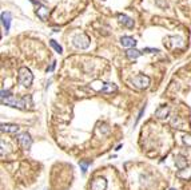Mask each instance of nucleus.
<instances>
[{
    "label": "nucleus",
    "mask_w": 191,
    "mask_h": 190,
    "mask_svg": "<svg viewBox=\"0 0 191 190\" xmlns=\"http://www.w3.org/2000/svg\"><path fill=\"white\" fill-rule=\"evenodd\" d=\"M38 7L39 8L36 10V15H38V18L40 19V20H46V19L48 18V15H50V10L43 4L38 5Z\"/></svg>",
    "instance_id": "obj_11"
},
{
    "label": "nucleus",
    "mask_w": 191,
    "mask_h": 190,
    "mask_svg": "<svg viewBox=\"0 0 191 190\" xmlns=\"http://www.w3.org/2000/svg\"><path fill=\"white\" fill-rule=\"evenodd\" d=\"M1 24H3L6 32H8L9 27H11V13L9 12H1Z\"/></svg>",
    "instance_id": "obj_12"
},
{
    "label": "nucleus",
    "mask_w": 191,
    "mask_h": 190,
    "mask_svg": "<svg viewBox=\"0 0 191 190\" xmlns=\"http://www.w3.org/2000/svg\"><path fill=\"white\" fill-rule=\"evenodd\" d=\"M88 163H90V162H79V165H80L83 174H86V171H87V166H88Z\"/></svg>",
    "instance_id": "obj_18"
},
{
    "label": "nucleus",
    "mask_w": 191,
    "mask_h": 190,
    "mask_svg": "<svg viewBox=\"0 0 191 190\" xmlns=\"http://www.w3.org/2000/svg\"><path fill=\"white\" fill-rule=\"evenodd\" d=\"M72 44L75 45L76 48H80V50H86L90 45V37L84 34H79L75 35L72 37Z\"/></svg>",
    "instance_id": "obj_4"
},
{
    "label": "nucleus",
    "mask_w": 191,
    "mask_h": 190,
    "mask_svg": "<svg viewBox=\"0 0 191 190\" xmlns=\"http://www.w3.org/2000/svg\"><path fill=\"white\" fill-rule=\"evenodd\" d=\"M168 112H170L168 106H160L155 110V117L159 118V119H163V118H166L168 115Z\"/></svg>",
    "instance_id": "obj_14"
},
{
    "label": "nucleus",
    "mask_w": 191,
    "mask_h": 190,
    "mask_svg": "<svg viewBox=\"0 0 191 190\" xmlns=\"http://www.w3.org/2000/svg\"><path fill=\"white\" fill-rule=\"evenodd\" d=\"M17 141H19L20 146L26 150H28L31 147V145H32V138H31V135L28 133H20L17 135Z\"/></svg>",
    "instance_id": "obj_5"
},
{
    "label": "nucleus",
    "mask_w": 191,
    "mask_h": 190,
    "mask_svg": "<svg viewBox=\"0 0 191 190\" xmlns=\"http://www.w3.org/2000/svg\"><path fill=\"white\" fill-rule=\"evenodd\" d=\"M107 189V181L103 177H98V178L92 179L91 182V190H106Z\"/></svg>",
    "instance_id": "obj_6"
},
{
    "label": "nucleus",
    "mask_w": 191,
    "mask_h": 190,
    "mask_svg": "<svg viewBox=\"0 0 191 190\" xmlns=\"http://www.w3.org/2000/svg\"><path fill=\"white\" fill-rule=\"evenodd\" d=\"M183 143H184L186 146L191 147V134H184V135H183Z\"/></svg>",
    "instance_id": "obj_17"
},
{
    "label": "nucleus",
    "mask_w": 191,
    "mask_h": 190,
    "mask_svg": "<svg viewBox=\"0 0 191 190\" xmlns=\"http://www.w3.org/2000/svg\"><path fill=\"white\" fill-rule=\"evenodd\" d=\"M50 44H51V47L54 48V50L56 51V52H59V54H62V52H63V47H62L60 44H58L56 40L51 39V40H50Z\"/></svg>",
    "instance_id": "obj_16"
},
{
    "label": "nucleus",
    "mask_w": 191,
    "mask_h": 190,
    "mask_svg": "<svg viewBox=\"0 0 191 190\" xmlns=\"http://www.w3.org/2000/svg\"><path fill=\"white\" fill-rule=\"evenodd\" d=\"M118 20L122 26L127 27V28H132V27H134V20H132L131 18H128L127 15H123V13L118 15Z\"/></svg>",
    "instance_id": "obj_8"
},
{
    "label": "nucleus",
    "mask_w": 191,
    "mask_h": 190,
    "mask_svg": "<svg viewBox=\"0 0 191 190\" xmlns=\"http://www.w3.org/2000/svg\"><path fill=\"white\" fill-rule=\"evenodd\" d=\"M120 44L123 47H127V48H134L136 45V40L131 36H122L120 37Z\"/></svg>",
    "instance_id": "obj_10"
},
{
    "label": "nucleus",
    "mask_w": 191,
    "mask_h": 190,
    "mask_svg": "<svg viewBox=\"0 0 191 190\" xmlns=\"http://www.w3.org/2000/svg\"><path fill=\"white\" fill-rule=\"evenodd\" d=\"M142 51H139V50H136V48H128L127 50V52H126V55H127V58L128 59H138L140 55H142Z\"/></svg>",
    "instance_id": "obj_15"
},
{
    "label": "nucleus",
    "mask_w": 191,
    "mask_h": 190,
    "mask_svg": "<svg viewBox=\"0 0 191 190\" xmlns=\"http://www.w3.org/2000/svg\"><path fill=\"white\" fill-rule=\"evenodd\" d=\"M0 131L1 133H8V134H16L19 133V126L12 125V123H1L0 125Z\"/></svg>",
    "instance_id": "obj_7"
},
{
    "label": "nucleus",
    "mask_w": 191,
    "mask_h": 190,
    "mask_svg": "<svg viewBox=\"0 0 191 190\" xmlns=\"http://www.w3.org/2000/svg\"><path fill=\"white\" fill-rule=\"evenodd\" d=\"M131 83L136 88H139V90H144V88H147L148 86H150L151 79H150V76H147V75L139 74V75H136V76L132 78Z\"/></svg>",
    "instance_id": "obj_3"
},
{
    "label": "nucleus",
    "mask_w": 191,
    "mask_h": 190,
    "mask_svg": "<svg viewBox=\"0 0 191 190\" xmlns=\"http://www.w3.org/2000/svg\"><path fill=\"white\" fill-rule=\"evenodd\" d=\"M104 87H106V82H103V80H94V82L90 83V88H92L96 92H103Z\"/></svg>",
    "instance_id": "obj_13"
},
{
    "label": "nucleus",
    "mask_w": 191,
    "mask_h": 190,
    "mask_svg": "<svg viewBox=\"0 0 191 190\" xmlns=\"http://www.w3.org/2000/svg\"><path fill=\"white\" fill-rule=\"evenodd\" d=\"M142 52H158V50H154V48H144Z\"/></svg>",
    "instance_id": "obj_20"
},
{
    "label": "nucleus",
    "mask_w": 191,
    "mask_h": 190,
    "mask_svg": "<svg viewBox=\"0 0 191 190\" xmlns=\"http://www.w3.org/2000/svg\"><path fill=\"white\" fill-rule=\"evenodd\" d=\"M170 190H175V189H170Z\"/></svg>",
    "instance_id": "obj_22"
},
{
    "label": "nucleus",
    "mask_w": 191,
    "mask_h": 190,
    "mask_svg": "<svg viewBox=\"0 0 191 190\" xmlns=\"http://www.w3.org/2000/svg\"><path fill=\"white\" fill-rule=\"evenodd\" d=\"M0 102L3 104H7V106H11V107H16V109H27V107H32V98L31 95L27 96H23V98H16L15 95L11 96H7V98L0 99Z\"/></svg>",
    "instance_id": "obj_1"
},
{
    "label": "nucleus",
    "mask_w": 191,
    "mask_h": 190,
    "mask_svg": "<svg viewBox=\"0 0 191 190\" xmlns=\"http://www.w3.org/2000/svg\"><path fill=\"white\" fill-rule=\"evenodd\" d=\"M144 110H146V106L140 109V111H139V114H138V117H136V120H135V123H138V122H139V120H140V118H142V115H143V112H144Z\"/></svg>",
    "instance_id": "obj_19"
},
{
    "label": "nucleus",
    "mask_w": 191,
    "mask_h": 190,
    "mask_svg": "<svg viewBox=\"0 0 191 190\" xmlns=\"http://www.w3.org/2000/svg\"><path fill=\"white\" fill-rule=\"evenodd\" d=\"M55 64H56V62H52V64H51V66L48 67V68H47V71H48V72H51L52 70L55 68Z\"/></svg>",
    "instance_id": "obj_21"
},
{
    "label": "nucleus",
    "mask_w": 191,
    "mask_h": 190,
    "mask_svg": "<svg viewBox=\"0 0 191 190\" xmlns=\"http://www.w3.org/2000/svg\"><path fill=\"white\" fill-rule=\"evenodd\" d=\"M175 165H176V167L179 169V170H183V169L188 165V161L183 154H178L176 157H175Z\"/></svg>",
    "instance_id": "obj_9"
},
{
    "label": "nucleus",
    "mask_w": 191,
    "mask_h": 190,
    "mask_svg": "<svg viewBox=\"0 0 191 190\" xmlns=\"http://www.w3.org/2000/svg\"><path fill=\"white\" fill-rule=\"evenodd\" d=\"M17 78H19V83L23 87H30V86L32 84L34 75H32V72L30 71V68H27V67L19 68V75H17Z\"/></svg>",
    "instance_id": "obj_2"
}]
</instances>
